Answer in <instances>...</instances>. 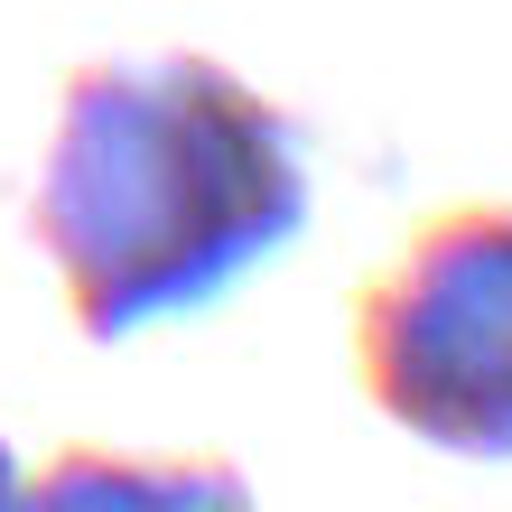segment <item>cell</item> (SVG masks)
I'll use <instances>...</instances> for the list:
<instances>
[{
    "label": "cell",
    "instance_id": "obj_1",
    "mask_svg": "<svg viewBox=\"0 0 512 512\" xmlns=\"http://www.w3.org/2000/svg\"><path fill=\"white\" fill-rule=\"evenodd\" d=\"M298 224V122L215 56H103L66 75L28 233L94 345L224 298Z\"/></svg>",
    "mask_w": 512,
    "mask_h": 512
},
{
    "label": "cell",
    "instance_id": "obj_2",
    "mask_svg": "<svg viewBox=\"0 0 512 512\" xmlns=\"http://www.w3.org/2000/svg\"><path fill=\"white\" fill-rule=\"evenodd\" d=\"M354 373L373 410L447 457H512V205L419 224L354 298Z\"/></svg>",
    "mask_w": 512,
    "mask_h": 512
},
{
    "label": "cell",
    "instance_id": "obj_4",
    "mask_svg": "<svg viewBox=\"0 0 512 512\" xmlns=\"http://www.w3.org/2000/svg\"><path fill=\"white\" fill-rule=\"evenodd\" d=\"M10 485H19V466H10V438H0V512H10Z\"/></svg>",
    "mask_w": 512,
    "mask_h": 512
},
{
    "label": "cell",
    "instance_id": "obj_3",
    "mask_svg": "<svg viewBox=\"0 0 512 512\" xmlns=\"http://www.w3.org/2000/svg\"><path fill=\"white\" fill-rule=\"evenodd\" d=\"M10 512H261L243 466L224 457H112L66 447L28 485H10Z\"/></svg>",
    "mask_w": 512,
    "mask_h": 512
}]
</instances>
